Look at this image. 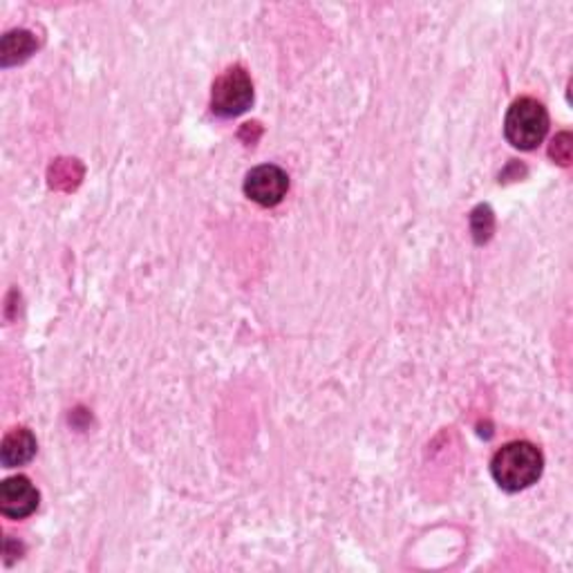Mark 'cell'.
Here are the masks:
<instances>
[{"label":"cell","instance_id":"obj_7","mask_svg":"<svg viewBox=\"0 0 573 573\" xmlns=\"http://www.w3.org/2000/svg\"><path fill=\"white\" fill-rule=\"evenodd\" d=\"M34 49V38L27 32H12L3 38V64L12 66L14 51H21L23 57H30V51Z\"/></svg>","mask_w":573,"mask_h":573},{"label":"cell","instance_id":"obj_6","mask_svg":"<svg viewBox=\"0 0 573 573\" xmlns=\"http://www.w3.org/2000/svg\"><path fill=\"white\" fill-rule=\"evenodd\" d=\"M36 455V437L27 428H16L5 435L3 446H0V461L5 468L23 466Z\"/></svg>","mask_w":573,"mask_h":573},{"label":"cell","instance_id":"obj_3","mask_svg":"<svg viewBox=\"0 0 573 573\" xmlns=\"http://www.w3.org/2000/svg\"><path fill=\"white\" fill-rule=\"evenodd\" d=\"M253 103V83L242 68H229L214 83L211 111L218 117L231 119L247 113Z\"/></svg>","mask_w":573,"mask_h":573},{"label":"cell","instance_id":"obj_4","mask_svg":"<svg viewBox=\"0 0 573 573\" xmlns=\"http://www.w3.org/2000/svg\"><path fill=\"white\" fill-rule=\"evenodd\" d=\"M289 191V177L280 167L263 164L247 173L244 193L260 206H276Z\"/></svg>","mask_w":573,"mask_h":573},{"label":"cell","instance_id":"obj_2","mask_svg":"<svg viewBox=\"0 0 573 573\" xmlns=\"http://www.w3.org/2000/svg\"><path fill=\"white\" fill-rule=\"evenodd\" d=\"M549 130V113L540 101L531 96L517 99L506 113L504 135L513 148L534 150L538 148Z\"/></svg>","mask_w":573,"mask_h":573},{"label":"cell","instance_id":"obj_1","mask_svg":"<svg viewBox=\"0 0 573 573\" xmlns=\"http://www.w3.org/2000/svg\"><path fill=\"white\" fill-rule=\"evenodd\" d=\"M542 468L545 457L540 448L529 442H511L502 446L491 461L493 480L508 493L534 486L542 478Z\"/></svg>","mask_w":573,"mask_h":573},{"label":"cell","instance_id":"obj_5","mask_svg":"<svg viewBox=\"0 0 573 573\" xmlns=\"http://www.w3.org/2000/svg\"><path fill=\"white\" fill-rule=\"evenodd\" d=\"M38 506V491L34 484L23 478H8L3 484H0V513L12 519H23L32 515Z\"/></svg>","mask_w":573,"mask_h":573}]
</instances>
